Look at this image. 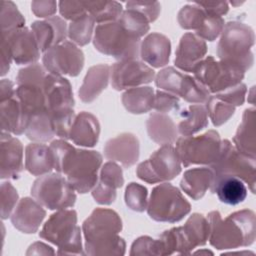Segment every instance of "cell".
<instances>
[{
	"label": "cell",
	"instance_id": "6da1fadb",
	"mask_svg": "<svg viewBox=\"0 0 256 256\" xmlns=\"http://www.w3.org/2000/svg\"><path fill=\"white\" fill-rule=\"evenodd\" d=\"M49 146L56 172L64 175L76 192L91 191L98 181L102 155L95 150L75 148L64 139L53 140Z\"/></svg>",
	"mask_w": 256,
	"mask_h": 256
},
{
	"label": "cell",
	"instance_id": "7a4b0ae2",
	"mask_svg": "<svg viewBox=\"0 0 256 256\" xmlns=\"http://www.w3.org/2000/svg\"><path fill=\"white\" fill-rule=\"evenodd\" d=\"M119 214L108 208H96L82 224L84 249L88 255H116L126 252V243L119 233L122 230Z\"/></svg>",
	"mask_w": 256,
	"mask_h": 256
},
{
	"label": "cell",
	"instance_id": "3957f363",
	"mask_svg": "<svg viewBox=\"0 0 256 256\" xmlns=\"http://www.w3.org/2000/svg\"><path fill=\"white\" fill-rule=\"evenodd\" d=\"M210 224L208 241L218 250L237 249L254 243L256 237V219L254 211L243 209L222 218L219 211L207 214Z\"/></svg>",
	"mask_w": 256,
	"mask_h": 256
},
{
	"label": "cell",
	"instance_id": "277c9868",
	"mask_svg": "<svg viewBox=\"0 0 256 256\" xmlns=\"http://www.w3.org/2000/svg\"><path fill=\"white\" fill-rule=\"evenodd\" d=\"M254 41V30L248 24L230 21L224 25L220 34L217 44L218 59L246 72L254 64V55L251 51Z\"/></svg>",
	"mask_w": 256,
	"mask_h": 256
},
{
	"label": "cell",
	"instance_id": "5b68a950",
	"mask_svg": "<svg viewBox=\"0 0 256 256\" xmlns=\"http://www.w3.org/2000/svg\"><path fill=\"white\" fill-rule=\"evenodd\" d=\"M81 232L82 229L77 225V212L61 209L44 223L39 237L57 246L59 255H84Z\"/></svg>",
	"mask_w": 256,
	"mask_h": 256
},
{
	"label": "cell",
	"instance_id": "8992f818",
	"mask_svg": "<svg viewBox=\"0 0 256 256\" xmlns=\"http://www.w3.org/2000/svg\"><path fill=\"white\" fill-rule=\"evenodd\" d=\"M140 40L129 33L118 20L98 24L94 29L93 44L95 49L117 61L138 59Z\"/></svg>",
	"mask_w": 256,
	"mask_h": 256
},
{
	"label": "cell",
	"instance_id": "52a82bcc",
	"mask_svg": "<svg viewBox=\"0 0 256 256\" xmlns=\"http://www.w3.org/2000/svg\"><path fill=\"white\" fill-rule=\"evenodd\" d=\"M146 210L154 221L176 223L190 213L191 205L177 187L163 182L152 189Z\"/></svg>",
	"mask_w": 256,
	"mask_h": 256
},
{
	"label": "cell",
	"instance_id": "ba28073f",
	"mask_svg": "<svg viewBox=\"0 0 256 256\" xmlns=\"http://www.w3.org/2000/svg\"><path fill=\"white\" fill-rule=\"evenodd\" d=\"M221 138L216 130L197 136H181L176 140L175 150L184 167L213 164L220 152Z\"/></svg>",
	"mask_w": 256,
	"mask_h": 256
},
{
	"label": "cell",
	"instance_id": "9c48e42d",
	"mask_svg": "<svg viewBox=\"0 0 256 256\" xmlns=\"http://www.w3.org/2000/svg\"><path fill=\"white\" fill-rule=\"evenodd\" d=\"M75 192L66 177L58 172L39 176L31 187L32 197L49 210L73 207L77 199Z\"/></svg>",
	"mask_w": 256,
	"mask_h": 256
},
{
	"label": "cell",
	"instance_id": "30bf717a",
	"mask_svg": "<svg viewBox=\"0 0 256 256\" xmlns=\"http://www.w3.org/2000/svg\"><path fill=\"white\" fill-rule=\"evenodd\" d=\"M209 167L213 171V177L220 175L237 177L248 184L249 190L255 194L256 158L238 151L228 139L221 140L219 155L216 161Z\"/></svg>",
	"mask_w": 256,
	"mask_h": 256
},
{
	"label": "cell",
	"instance_id": "8fae6325",
	"mask_svg": "<svg viewBox=\"0 0 256 256\" xmlns=\"http://www.w3.org/2000/svg\"><path fill=\"white\" fill-rule=\"evenodd\" d=\"M193 77L202 84L208 92L216 94L242 82L245 76L240 68L227 62L206 56L194 69Z\"/></svg>",
	"mask_w": 256,
	"mask_h": 256
},
{
	"label": "cell",
	"instance_id": "7c38bea8",
	"mask_svg": "<svg viewBox=\"0 0 256 256\" xmlns=\"http://www.w3.org/2000/svg\"><path fill=\"white\" fill-rule=\"evenodd\" d=\"M182 170V164L172 144L161 145L151 156L141 162L136 175L139 179L150 184L163 183L173 180Z\"/></svg>",
	"mask_w": 256,
	"mask_h": 256
},
{
	"label": "cell",
	"instance_id": "4fadbf2b",
	"mask_svg": "<svg viewBox=\"0 0 256 256\" xmlns=\"http://www.w3.org/2000/svg\"><path fill=\"white\" fill-rule=\"evenodd\" d=\"M155 85L166 92L181 97L191 104H205L211 95L193 76L174 67H165L155 76Z\"/></svg>",
	"mask_w": 256,
	"mask_h": 256
},
{
	"label": "cell",
	"instance_id": "5bb4252c",
	"mask_svg": "<svg viewBox=\"0 0 256 256\" xmlns=\"http://www.w3.org/2000/svg\"><path fill=\"white\" fill-rule=\"evenodd\" d=\"M85 57L83 51L73 42L64 41L45 53L42 56V65L54 75H68L75 77L79 75L84 67Z\"/></svg>",
	"mask_w": 256,
	"mask_h": 256
},
{
	"label": "cell",
	"instance_id": "9a60e30c",
	"mask_svg": "<svg viewBox=\"0 0 256 256\" xmlns=\"http://www.w3.org/2000/svg\"><path fill=\"white\" fill-rule=\"evenodd\" d=\"M155 76L152 67L138 59L117 61L110 68L111 85L117 91L151 83Z\"/></svg>",
	"mask_w": 256,
	"mask_h": 256
},
{
	"label": "cell",
	"instance_id": "2e32d148",
	"mask_svg": "<svg viewBox=\"0 0 256 256\" xmlns=\"http://www.w3.org/2000/svg\"><path fill=\"white\" fill-rule=\"evenodd\" d=\"M1 41L4 42L17 65H31L37 63L41 50L31 29L22 27L9 32H1Z\"/></svg>",
	"mask_w": 256,
	"mask_h": 256
},
{
	"label": "cell",
	"instance_id": "e0dca14e",
	"mask_svg": "<svg viewBox=\"0 0 256 256\" xmlns=\"http://www.w3.org/2000/svg\"><path fill=\"white\" fill-rule=\"evenodd\" d=\"M43 90L46 105L51 114L74 109L73 90L67 78L48 72L43 83Z\"/></svg>",
	"mask_w": 256,
	"mask_h": 256
},
{
	"label": "cell",
	"instance_id": "ac0fdd59",
	"mask_svg": "<svg viewBox=\"0 0 256 256\" xmlns=\"http://www.w3.org/2000/svg\"><path fill=\"white\" fill-rule=\"evenodd\" d=\"M103 151L108 160L118 162L124 168H130L139 159L140 143L134 134L124 132L109 139Z\"/></svg>",
	"mask_w": 256,
	"mask_h": 256
},
{
	"label": "cell",
	"instance_id": "d6986e66",
	"mask_svg": "<svg viewBox=\"0 0 256 256\" xmlns=\"http://www.w3.org/2000/svg\"><path fill=\"white\" fill-rule=\"evenodd\" d=\"M1 179L16 180L21 176L25 166L23 163V145L21 141L11 133H1Z\"/></svg>",
	"mask_w": 256,
	"mask_h": 256
},
{
	"label": "cell",
	"instance_id": "ffe728a7",
	"mask_svg": "<svg viewBox=\"0 0 256 256\" xmlns=\"http://www.w3.org/2000/svg\"><path fill=\"white\" fill-rule=\"evenodd\" d=\"M124 184L122 168L113 161L106 162L101 170L99 179L91 190L94 200L101 205H110L116 200L117 189Z\"/></svg>",
	"mask_w": 256,
	"mask_h": 256
},
{
	"label": "cell",
	"instance_id": "44dd1931",
	"mask_svg": "<svg viewBox=\"0 0 256 256\" xmlns=\"http://www.w3.org/2000/svg\"><path fill=\"white\" fill-rule=\"evenodd\" d=\"M46 211L33 197H24L19 200L10 216L12 225L22 233L33 234L38 231Z\"/></svg>",
	"mask_w": 256,
	"mask_h": 256
},
{
	"label": "cell",
	"instance_id": "7402d4cb",
	"mask_svg": "<svg viewBox=\"0 0 256 256\" xmlns=\"http://www.w3.org/2000/svg\"><path fill=\"white\" fill-rule=\"evenodd\" d=\"M31 30L41 53L66 41L68 37V26L65 19L55 15L44 20L34 21L31 24Z\"/></svg>",
	"mask_w": 256,
	"mask_h": 256
},
{
	"label": "cell",
	"instance_id": "603a6c76",
	"mask_svg": "<svg viewBox=\"0 0 256 256\" xmlns=\"http://www.w3.org/2000/svg\"><path fill=\"white\" fill-rule=\"evenodd\" d=\"M206 42L193 33H185L175 51V66L183 72H193L206 57Z\"/></svg>",
	"mask_w": 256,
	"mask_h": 256
},
{
	"label": "cell",
	"instance_id": "cb8c5ba5",
	"mask_svg": "<svg viewBox=\"0 0 256 256\" xmlns=\"http://www.w3.org/2000/svg\"><path fill=\"white\" fill-rule=\"evenodd\" d=\"M171 54L170 39L164 34L152 32L140 43L139 57L144 63L154 68H161L168 64Z\"/></svg>",
	"mask_w": 256,
	"mask_h": 256
},
{
	"label": "cell",
	"instance_id": "d4e9b609",
	"mask_svg": "<svg viewBox=\"0 0 256 256\" xmlns=\"http://www.w3.org/2000/svg\"><path fill=\"white\" fill-rule=\"evenodd\" d=\"M100 135V124L95 115L82 111L75 116L70 129L69 139L78 146L94 147Z\"/></svg>",
	"mask_w": 256,
	"mask_h": 256
},
{
	"label": "cell",
	"instance_id": "484cf974",
	"mask_svg": "<svg viewBox=\"0 0 256 256\" xmlns=\"http://www.w3.org/2000/svg\"><path fill=\"white\" fill-rule=\"evenodd\" d=\"M0 115L2 131L13 135H21L25 133L30 118L16 94L13 97L0 102Z\"/></svg>",
	"mask_w": 256,
	"mask_h": 256
},
{
	"label": "cell",
	"instance_id": "4316f807",
	"mask_svg": "<svg viewBox=\"0 0 256 256\" xmlns=\"http://www.w3.org/2000/svg\"><path fill=\"white\" fill-rule=\"evenodd\" d=\"M110 68L108 64L91 66L78 90L79 98L84 103H91L107 88L110 80Z\"/></svg>",
	"mask_w": 256,
	"mask_h": 256
},
{
	"label": "cell",
	"instance_id": "83f0119b",
	"mask_svg": "<svg viewBox=\"0 0 256 256\" xmlns=\"http://www.w3.org/2000/svg\"><path fill=\"white\" fill-rule=\"evenodd\" d=\"M210 191L216 194L222 203L232 206L242 203L248 192L245 183L241 179L230 175L213 177Z\"/></svg>",
	"mask_w": 256,
	"mask_h": 256
},
{
	"label": "cell",
	"instance_id": "f1b7e54d",
	"mask_svg": "<svg viewBox=\"0 0 256 256\" xmlns=\"http://www.w3.org/2000/svg\"><path fill=\"white\" fill-rule=\"evenodd\" d=\"M256 110L254 107L245 109L242 121L233 137L235 148L241 153L256 158Z\"/></svg>",
	"mask_w": 256,
	"mask_h": 256
},
{
	"label": "cell",
	"instance_id": "f546056e",
	"mask_svg": "<svg viewBox=\"0 0 256 256\" xmlns=\"http://www.w3.org/2000/svg\"><path fill=\"white\" fill-rule=\"evenodd\" d=\"M25 169L33 176H42L54 169V156L50 146L33 142L25 147Z\"/></svg>",
	"mask_w": 256,
	"mask_h": 256
},
{
	"label": "cell",
	"instance_id": "4dcf8cb0",
	"mask_svg": "<svg viewBox=\"0 0 256 256\" xmlns=\"http://www.w3.org/2000/svg\"><path fill=\"white\" fill-rule=\"evenodd\" d=\"M149 138L159 145L173 144L178 139V129L174 120L165 113H151L146 121Z\"/></svg>",
	"mask_w": 256,
	"mask_h": 256
},
{
	"label": "cell",
	"instance_id": "1f68e13d",
	"mask_svg": "<svg viewBox=\"0 0 256 256\" xmlns=\"http://www.w3.org/2000/svg\"><path fill=\"white\" fill-rule=\"evenodd\" d=\"M213 176V171L209 166L188 169L180 181V188L193 200H199L210 189Z\"/></svg>",
	"mask_w": 256,
	"mask_h": 256
},
{
	"label": "cell",
	"instance_id": "d6a6232c",
	"mask_svg": "<svg viewBox=\"0 0 256 256\" xmlns=\"http://www.w3.org/2000/svg\"><path fill=\"white\" fill-rule=\"evenodd\" d=\"M188 255L196 247L207 243L210 234V224L206 216L200 213H193L183 226H180Z\"/></svg>",
	"mask_w": 256,
	"mask_h": 256
},
{
	"label": "cell",
	"instance_id": "836d02e7",
	"mask_svg": "<svg viewBox=\"0 0 256 256\" xmlns=\"http://www.w3.org/2000/svg\"><path fill=\"white\" fill-rule=\"evenodd\" d=\"M178 133L181 136H192L208 126V113L205 105L191 104L178 113Z\"/></svg>",
	"mask_w": 256,
	"mask_h": 256
},
{
	"label": "cell",
	"instance_id": "e575fe53",
	"mask_svg": "<svg viewBox=\"0 0 256 256\" xmlns=\"http://www.w3.org/2000/svg\"><path fill=\"white\" fill-rule=\"evenodd\" d=\"M155 92L152 87L139 86L127 89L121 97L124 108L132 114H143L154 107Z\"/></svg>",
	"mask_w": 256,
	"mask_h": 256
},
{
	"label": "cell",
	"instance_id": "d590c367",
	"mask_svg": "<svg viewBox=\"0 0 256 256\" xmlns=\"http://www.w3.org/2000/svg\"><path fill=\"white\" fill-rule=\"evenodd\" d=\"M84 4L88 14L98 24L117 21L123 12L121 3L117 1H84Z\"/></svg>",
	"mask_w": 256,
	"mask_h": 256
},
{
	"label": "cell",
	"instance_id": "8d00e7d4",
	"mask_svg": "<svg viewBox=\"0 0 256 256\" xmlns=\"http://www.w3.org/2000/svg\"><path fill=\"white\" fill-rule=\"evenodd\" d=\"M95 20L89 14L72 21L68 25V37L76 45L85 46L91 39L95 29Z\"/></svg>",
	"mask_w": 256,
	"mask_h": 256
},
{
	"label": "cell",
	"instance_id": "74e56055",
	"mask_svg": "<svg viewBox=\"0 0 256 256\" xmlns=\"http://www.w3.org/2000/svg\"><path fill=\"white\" fill-rule=\"evenodd\" d=\"M208 117L213 125L218 127L226 123L235 113L236 107L232 104L219 99L215 95H210L205 103Z\"/></svg>",
	"mask_w": 256,
	"mask_h": 256
},
{
	"label": "cell",
	"instance_id": "f35d334b",
	"mask_svg": "<svg viewBox=\"0 0 256 256\" xmlns=\"http://www.w3.org/2000/svg\"><path fill=\"white\" fill-rule=\"evenodd\" d=\"M118 21L129 33L139 39L146 35L150 30L149 21L144 15L134 9L126 8L123 10Z\"/></svg>",
	"mask_w": 256,
	"mask_h": 256
},
{
	"label": "cell",
	"instance_id": "ab89813d",
	"mask_svg": "<svg viewBox=\"0 0 256 256\" xmlns=\"http://www.w3.org/2000/svg\"><path fill=\"white\" fill-rule=\"evenodd\" d=\"M207 13L196 2L183 6L177 15V20L181 28L185 30H199Z\"/></svg>",
	"mask_w": 256,
	"mask_h": 256
},
{
	"label": "cell",
	"instance_id": "60d3db41",
	"mask_svg": "<svg viewBox=\"0 0 256 256\" xmlns=\"http://www.w3.org/2000/svg\"><path fill=\"white\" fill-rule=\"evenodd\" d=\"M1 32H9L25 27V18L12 1L0 2Z\"/></svg>",
	"mask_w": 256,
	"mask_h": 256
},
{
	"label": "cell",
	"instance_id": "b9f144b4",
	"mask_svg": "<svg viewBox=\"0 0 256 256\" xmlns=\"http://www.w3.org/2000/svg\"><path fill=\"white\" fill-rule=\"evenodd\" d=\"M126 206L135 212H143L148 204L147 188L139 183L131 182L126 186L124 193Z\"/></svg>",
	"mask_w": 256,
	"mask_h": 256
},
{
	"label": "cell",
	"instance_id": "7bdbcfd3",
	"mask_svg": "<svg viewBox=\"0 0 256 256\" xmlns=\"http://www.w3.org/2000/svg\"><path fill=\"white\" fill-rule=\"evenodd\" d=\"M224 25L225 22L222 17H216L207 14L202 26L199 28V30L195 32V35H197L204 41L212 42L220 36Z\"/></svg>",
	"mask_w": 256,
	"mask_h": 256
},
{
	"label": "cell",
	"instance_id": "ee69618b",
	"mask_svg": "<svg viewBox=\"0 0 256 256\" xmlns=\"http://www.w3.org/2000/svg\"><path fill=\"white\" fill-rule=\"evenodd\" d=\"M19 196L15 187L8 181L1 184V218L3 220L11 216L17 203Z\"/></svg>",
	"mask_w": 256,
	"mask_h": 256
},
{
	"label": "cell",
	"instance_id": "f6af8a7d",
	"mask_svg": "<svg viewBox=\"0 0 256 256\" xmlns=\"http://www.w3.org/2000/svg\"><path fill=\"white\" fill-rule=\"evenodd\" d=\"M131 256L136 255H154L161 256L160 244L158 239H153L149 236H140L134 240L130 250Z\"/></svg>",
	"mask_w": 256,
	"mask_h": 256
},
{
	"label": "cell",
	"instance_id": "bcb514c9",
	"mask_svg": "<svg viewBox=\"0 0 256 256\" xmlns=\"http://www.w3.org/2000/svg\"><path fill=\"white\" fill-rule=\"evenodd\" d=\"M180 100L179 97L162 90H157L155 92L154 107L157 112L160 113H169V112H178L180 111Z\"/></svg>",
	"mask_w": 256,
	"mask_h": 256
},
{
	"label": "cell",
	"instance_id": "7dc6e473",
	"mask_svg": "<svg viewBox=\"0 0 256 256\" xmlns=\"http://www.w3.org/2000/svg\"><path fill=\"white\" fill-rule=\"evenodd\" d=\"M58 8L62 18L71 22L88 14L84 1H60Z\"/></svg>",
	"mask_w": 256,
	"mask_h": 256
},
{
	"label": "cell",
	"instance_id": "c3c4849f",
	"mask_svg": "<svg viewBox=\"0 0 256 256\" xmlns=\"http://www.w3.org/2000/svg\"><path fill=\"white\" fill-rule=\"evenodd\" d=\"M247 93V86L244 83H239L233 87H230L222 92L212 94L218 97L219 99H222L230 104H232L235 107L241 106L245 102V96Z\"/></svg>",
	"mask_w": 256,
	"mask_h": 256
},
{
	"label": "cell",
	"instance_id": "681fc988",
	"mask_svg": "<svg viewBox=\"0 0 256 256\" xmlns=\"http://www.w3.org/2000/svg\"><path fill=\"white\" fill-rule=\"evenodd\" d=\"M126 8L134 9L140 12L145 18L149 21V23L154 22L160 12H161V5L159 2H141V1H128L126 2Z\"/></svg>",
	"mask_w": 256,
	"mask_h": 256
},
{
	"label": "cell",
	"instance_id": "f907efd6",
	"mask_svg": "<svg viewBox=\"0 0 256 256\" xmlns=\"http://www.w3.org/2000/svg\"><path fill=\"white\" fill-rule=\"evenodd\" d=\"M58 3L56 1H32L31 10L35 16L39 18H49L54 16Z\"/></svg>",
	"mask_w": 256,
	"mask_h": 256
},
{
	"label": "cell",
	"instance_id": "816d5d0a",
	"mask_svg": "<svg viewBox=\"0 0 256 256\" xmlns=\"http://www.w3.org/2000/svg\"><path fill=\"white\" fill-rule=\"evenodd\" d=\"M203 10L211 15L216 17H222L223 15L227 14L229 10L228 2L226 1H219V2H196Z\"/></svg>",
	"mask_w": 256,
	"mask_h": 256
},
{
	"label": "cell",
	"instance_id": "f5cc1de1",
	"mask_svg": "<svg viewBox=\"0 0 256 256\" xmlns=\"http://www.w3.org/2000/svg\"><path fill=\"white\" fill-rule=\"evenodd\" d=\"M16 94L14 83L9 79H2L0 82V102L13 97Z\"/></svg>",
	"mask_w": 256,
	"mask_h": 256
},
{
	"label": "cell",
	"instance_id": "db71d44e",
	"mask_svg": "<svg viewBox=\"0 0 256 256\" xmlns=\"http://www.w3.org/2000/svg\"><path fill=\"white\" fill-rule=\"evenodd\" d=\"M56 252L52 249V247L48 246L42 242H35L29 246L26 255H47V254H55Z\"/></svg>",
	"mask_w": 256,
	"mask_h": 256
},
{
	"label": "cell",
	"instance_id": "11a10c76",
	"mask_svg": "<svg viewBox=\"0 0 256 256\" xmlns=\"http://www.w3.org/2000/svg\"><path fill=\"white\" fill-rule=\"evenodd\" d=\"M12 61V56L7 45L1 41V76L7 74Z\"/></svg>",
	"mask_w": 256,
	"mask_h": 256
},
{
	"label": "cell",
	"instance_id": "9f6ffc18",
	"mask_svg": "<svg viewBox=\"0 0 256 256\" xmlns=\"http://www.w3.org/2000/svg\"><path fill=\"white\" fill-rule=\"evenodd\" d=\"M194 253H200V254L204 253V254H212V255H213V252L210 251V250H197V251H195Z\"/></svg>",
	"mask_w": 256,
	"mask_h": 256
},
{
	"label": "cell",
	"instance_id": "6f0895ef",
	"mask_svg": "<svg viewBox=\"0 0 256 256\" xmlns=\"http://www.w3.org/2000/svg\"><path fill=\"white\" fill-rule=\"evenodd\" d=\"M232 5H234V6H238V5H241L243 2H236V3H234L233 1L232 2H230Z\"/></svg>",
	"mask_w": 256,
	"mask_h": 256
}]
</instances>
